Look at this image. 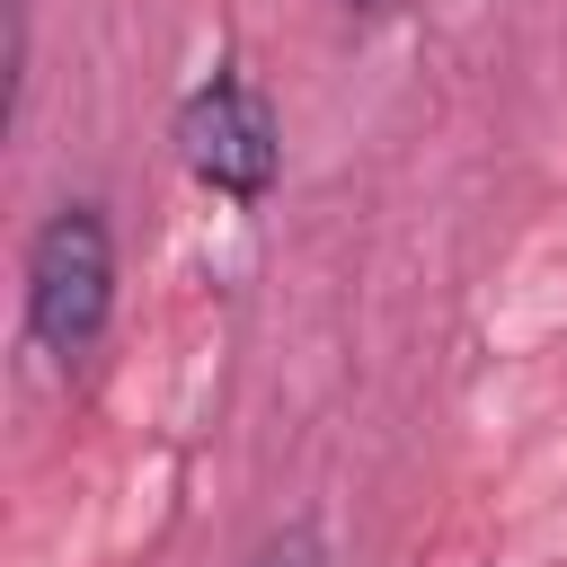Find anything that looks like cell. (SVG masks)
I'll use <instances>...</instances> for the list:
<instances>
[{
  "instance_id": "277c9868",
  "label": "cell",
  "mask_w": 567,
  "mask_h": 567,
  "mask_svg": "<svg viewBox=\"0 0 567 567\" xmlns=\"http://www.w3.org/2000/svg\"><path fill=\"white\" fill-rule=\"evenodd\" d=\"M346 9H381V0H346Z\"/></svg>"
},
{
  "instance_id": "7a4b0ae2",
  "label": "cell",
  "mask_w": 567,
  "mask_h": 567,
  "mask_svg": "<svg viewBox=\"0 0 567 567\" xmlns=\"http://www.w3.org/2000/svg\"><path fill=\"white\" fill-rule=\"evenodd\" d=\"M177 151L186 168L230 195V204H257L275 186V106L239 80V71H213L186 106H177Z\"/></svg>"
},
{
  "instance_id": "6da1fadb",
  "label": "cell",
  "mask_w": 567,
  "mask_h": 567,
  "mask_svg": "<svg viewBox=\"0 0 567 567\" xmlns=\"http://www.w3.org/2000/svg\"><path fill=\"white\" fill-rule=\"evenodd\" d=\"M115 319V239L97 204H62L44 213L35 248H27V328L53 363H80Z\"/></svg>"
},
{
  "instance_id": "3957f363",
  "label": "cell",
  "mask_w": 567,
  "mask_h": 567,
  "mask_svg": "<svg viewBox=\"0 0 567 567\" xmlns=\"http://www.w3.org/2000/svg\"><path fill=\"white\" fill-rule=\"evenodd\" d=\"M257 567H328V540H319L310 523H284V532L257 549Z\"/></svg>"
}]
</instances>
